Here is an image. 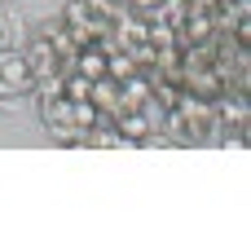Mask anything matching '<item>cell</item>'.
I'll list each match as a JSON object with an SVG mask.
<instances>
[{
  "label": "cell",
  "instance_id": "2",
  "mask_svg": "<svg viewBox=\"0 0 251 251\" xmlns=\"http://www.w3.org/2000/svg\"><path fill=\"white\" fill-rule=\"evenodd\" d=\"M79 75L84 79H101L106 75V53L101 49H84L79 53Z\"/></svg>",
  "mask_w": 251,
  "mask_h": 251
},
{
  "label": "cell",
  "instance_id": "1",
  "mask_svg": "<svg viewBox=\"0 0 251 251\" xmlns=\"http://www.w3.org/2000/svg\"><path fill=\"white\" fill-rule=\"evenodd\" d=\"M0 84H4V93H31V88H35V66H31L26 57L4 53V62H0Z\"/></svg>",
  "mask_w": 251,
  "mask_h": 251
},
{
  "label": "cell",
  "instance_id": "6",
  "mask_svg": "<svg viewBox=\"0 0 251 251\" xmlns=\"http://www.w3.org/2000/svg\"><path fill=\"white\" fill-rule=\"evenodd\" d=\"M84 13H88V0H71V4H66V22H75V26H79V22H84Z\"/></svg>",
  "mask_w": 251,
  "mask_h": 251
},
{
  "label": "cell",
  "instance_id": "4",
  "mask_svg": "<svg viewBox=\"0 0 251 251\" xmlns=\"http://www.w3.org/2000/svg\"><path fill=\"white\" fill-rule=\"evenodd\" d=\"M185 35H190V40H207V35H212V18H207V13H190Z\"/></svg>",
  "mask_w": 251,
  "mask_h": 251
},
{
  "label": "cell",
  "instance_id": "7",
  "mask_svg": "<svg viewBox=\"0 0 251 251\" xmlns=\"http://www.w3.org/2000/svg\"><path fill=\"white\" fill-rule=\"evenodd\" d=\"M251 40V22H243V18H238V44H247Z\"/></svg>",
  "mask_w": 251,
  "mask_h": 251
},
{
  "label": "cell",
  "instance_id": "3",
  "mask_svg": "<svg viewBox=\"0 0 251 251\" xmlns=\"http://www.w3.org/2000/svg\"><path fill=\"white\" fill-rule=\"evenodd\" d=\"M88 93H93V79H84V75H75L71 84H62V97L66 101H88Z\"/></svg>",
  "mask_w": 251,
  "mask_h": 251
},
{
  "label": "cell",
  "instance_id": "5",
  "mask_svg": "<svg viewBox=\"0 0 251 251\" xmlns=\"http://www.w3.org/2000/svg\"><path fill=\"white\" fill-rule=\"evenodd\" d=\"M106 71L119 75V79H128V75L137 71V62H132V57H110V53H106Z\"/></svg>",
  "mask_w": 251,
  "mask_h": 251
},
{
  "label": "cell",
  "instance_id": "8",
  "mask_svg": "<svg viewBox=\"0 0 251 251\" xmlns=\"http://www.w3.org/2000/svg\"><path fill=\"white\" fill-rule=\"evenodd\" d=\"M4 44H9V31H4V22H0V49H4Z\"/></svg>",
  "mask_w": 251,
  "mask_h": 251
}]
</instances>
